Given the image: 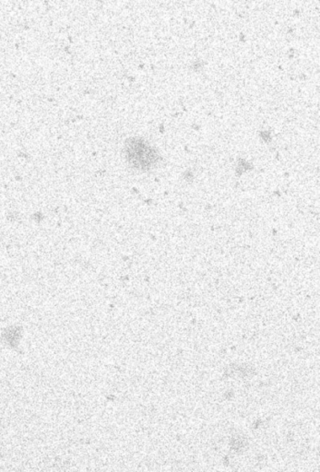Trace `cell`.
<instances>
[{
    "mask_svg": "<svg viewBox=\"0 0 320 472\" xmlns=\"http://www.w3.org/2000/svg\"><path fill=\"white\" fill-rule=\"evenodd\" d=\"M127 157L130 163L137 166L139 168L150 167L155 162L157 154L154 150L148 146L146 142L137 139L130 141L129 146L127 147Z\"/></svg>",
    "mask_w": 320,
    "mask_h": 472,
    "instance_id": "1",
    "label": "cell"
}]
</instances>
